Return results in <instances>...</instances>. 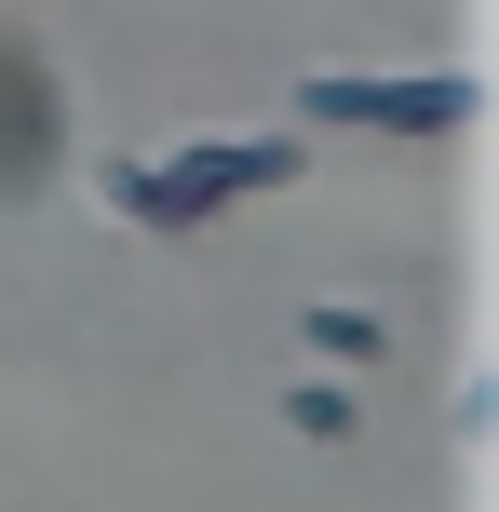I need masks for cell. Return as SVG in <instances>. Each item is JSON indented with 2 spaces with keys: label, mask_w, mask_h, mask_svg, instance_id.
<instances>
[{
  "label": "cell",
  "mask_w": 499,
  "mask_h": 512,
  "mask_svg": "<svg viewBox=\"0 0 499 512\" xmlns=\"http://www.w3.org/2000/svg\"><path fill=\"white\" fill-rule=\"evenodd\" d=\"M311 162H297V135H189V149L162 162H108V203L135 216V230H203L216 203H243V189H297Z\"/></svg>",
  "instance_id": "cell-1"
},
{
  "label": "cell",
  "mask_w": 499,
  "mask_h": 512,
  "mask_svg": "<svg viewBox=\"0 0 499 512\" xmlns=\"http://www.w3.org/2000/svg\"><path fill=\"white\" fill-rule=\"evenodd\" d=\"M297 108H311V122H378V135H459V122H473V81H459V68H432V81L324 68V81H297Z\"/></svg>",
  "instance_id": "cell-2"
},
{
  "label": "cell",
  "mask_w": 499,
  "mask_h": 512,
  "mask_svg": "<svg viewBox=\"0 0 499 512\" xmlns=\"http://www.w3.org/2000/svg\"><path fill=\"white\" fill-rule=\"evenodd\" d=\"M297 337H311V364H365V378L392 364V324H378L365 297H311V310H297Z\"/></svg>",
  "instance_id": "cell-3"
},
{
  "label": "cell",
  "mask_w": 499,
  "mask_h": 512,
  "mask_svg": "<svg viewBox=\"0 0 499 512\" xmlns=\"http://www.w3.org/2000/svg\"><path fill=\"white\" fill-rule=\"evenodd\" d=\"M284 432H297V445H351V432H365V405H351L338 378H284Z\"/></svg>",
  "instance_id": "cell-4"
}]
</instances>
